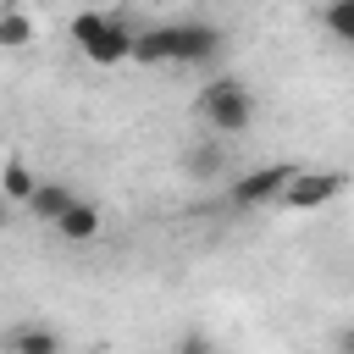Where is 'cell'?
Here are the masks:
<instances>
[{
  "label": "cell",
  "instance_id": "obj_1",
  "mask_svg": "<svg viewBox=\"0 0 354 354\" xmlns=\"http://www.w3.org/2000/svg\"><path fill=\"white\" fill-rule=\"evenodd\" d=\"M221 28L205 17H171V22H149L133 39V61L138 66H216L221 61Z\"/></svg>",
  "mask_w": 354,
  "mask_h": 354
},
{
  "label": "cell",
  "instance_id": "obj_2",
  "mask_svg": "<svg viewBox=\"0 0 354 354\" xmlns=\"http://www.w3.org/2000/svg\"><path fill=\"white\" fill-rule=\"evenodd\" d=\"M133 39H138V22L127 11H77L72 17V44L94 61V66H122L133 61Z\"/></svg>",
  "mask_w": 354,
  "mask_h": 354
},
{
  "label": "cell",
  "instance_id": "obj_3",
  "mask_svg": "<svg viewBox=\"0 0 354 354\" xmlns=\"http://www.w3.org/2000/svg\"><path fill=\"white\" fill-rule=\"evenodd\" d=\"M199 116H205L210 138L243 133V127L254 122V94H249V83H238V77H210V83L199 88Z\"/></svg>",
  "mask_w": 354,
  "mask_h": 354
},
{
  "label": "cell",
  "instance_id": "obj_4",
  "mask_svg": "<svg viewBox=\"0 0 354 354\" xmlns=\"http://www.w3.org/2000/svg\"><path fill=\"white\" fill-rule=\"evenodd\" d=\"M293 177H299L293 160H271V166H254V171L232 177L227 183V199H232V210H260V205H277Z\"/></svg>",
  "mask_w": 354,
  "mask_h": 354
},
{
  "label": "cell",
  "instance_id": "obj_5",
  "mask_svg": "<svg viewBox=\"0 0 354 354\" xmlns=\"http://www.w3.org/2000/svg\"><path fill=\"white\" fill-rule=\"evenodd\" d=\"M343 188H348V171H337V166H315V171L299 166V177L282 188L277 205H282V210H321V205H332Z\"/></svg>",
  "mask_w": 354,
  "mask_h": 354
},
{
  "label": "cell",
  "instance_id": "obj_6",
  "mask_svg": "<svg viewBox=\"0 0 354 354\" xmlns=\"http://www.w3.org/2000/svg\"><path fill=\"white\" fill-rule=\"evenodd\" d=\"M183 171L194 177V183H216L221 171H227V138H199V144H188V155H183Z\"/></svg>",
  "mask_w": 354,
  "mask_h": 354
},
{
  "label": "cell",
  "instance_id": "obj_7",
  "mask_svg": "<svg viewBox=\"0 0 354 354\" xmlns=\"http://www.w3.org/2000/svg\"><path fill=\"white\" fill-rule=\"evenodd\" d=\"M6 354H61L66 343H61V332L55 326H44V321H22V326H11L6 332V343H0Z\"/></svg>",
  "mask_w": 354,
  "mask_h": 354
},
{
  "label": "cell",
  "instance_id": "obj_8",
  "mask_svg": "<svg viewBox=\"0 0 354 354\" xmlns=\"http://www.w3.org/2000/svg\"><path fill=\"white\" fill-rule=\"evenodd\" d=\"M72 205H77V194H72L66 183H55V177H39V188H33V199H28V210H33L39 221H50V227H55Z\"/></svg>",
  "mask_w": 354,
  "mask_h": 354
},
{
  "label": "cell",
  "instance_id": "obj_9",
  "mask_svg": "<svg viewBox=\"0 0 354 354\" xmlns=\"http://www.w3.org/2000/svg\"><path fill=\"white\" fill-rule=\"evenodd\" d=\"M55 232L66 238V243H88V238H100V205H88V199H77L61 221H55Z\"/></svg>",
  "mask_w": 354,
  "mask_h": 354
},
{
  "label": "cell",
  "instance_id": "obj_10",
  "mask_svg": "<svg viewBox=\"0 0 354 354\" xmlns=\"http://www.w3.org/2000/svg\"><path fill=\"white\" fill-rule=\"evenodd\" d=\"M33 188H39V177H33V166L28 160H6L0 166V199H33Z\"/></svg>",
  "mask_w": 354,
  "mask_h": 354
},
{
  "label": "cell",
  "instance_id": "obj_11",
  "mask_svg": "<svg viewBox=\"0 0 354 354\" xmlns=\"http://www.w3.org/2000/svg\"><path fill=\"white\" fill-rule=\"evenodd\" d=\"M0 44H6V50L33 44V17H28L22 6H0Z\"/></svg>",
  "mask_w": 354,
  "mask_h": 354
},
{
  "label": "cell",
  "instance_id": "obj_12",
  "mask_svg": "<svg viewBox=\"0 0 354 354\" xmlns=\"http://www.w3.org/2000/svg\"><path fill=\"white\" fill-rule=\"evenodd\" d=\"M321 28H326L337 44H354V0H332V6H321Z\"/></svg>",
  "mask_w": 354,
  "mask_h": 354
},
{
  "label": "cell",
  "instance_id": "obj_13",
  "mask_svg": "<svg viewBox=\"0 0 354 354\" xmlns=\"http://www.w3.org/2000/svg\"><path fill=\"white\" fill-rule=\"evenodd\" d=\"M171 354H221V348H216V337H210V332H199V326H194V332H183V337L171 343Z\"/></svg>",
  "mask_w": 354,
  "mask_h": 354
},
{
  "label": "cell",
  "instance_id": "obj_14",
  "mask_svg": "<svg viewBox=\"0 0 354 354\" xmlns=\"http://www.w3.org/2000/svg\"><path fill=\"white\" fill-rule=\"evenodd\" d=\"M332 354H354V321H343V326L332 332Z\"/></svg>",
  "mask_w": 354,
  "mask_h": 354
},
{
  "label": "cell",
  "instance_id": "obj_15",
  "mask_svg": "<svg viewBox=\"0 0 354 354\" xmlns=\"http://www.w3.org/2000/svg\"><path fill=\"white\" fill-rule=\"evenodd\" d=\"M6 221H11V210H6V199H0V227H6Z\"/></svg>",
  "mask_w": 354,
  "mask_h": 354
}]
</instances>
